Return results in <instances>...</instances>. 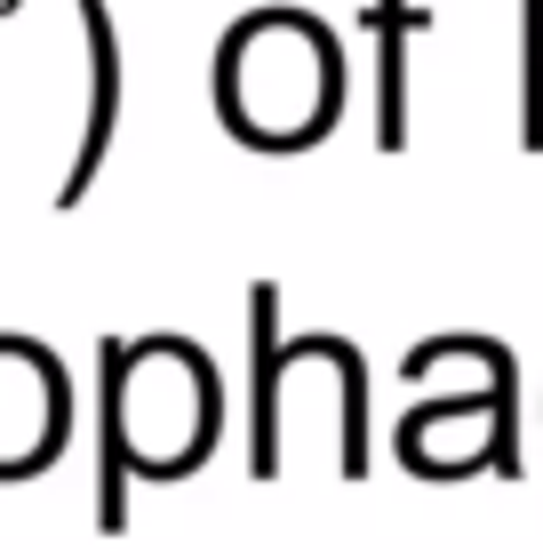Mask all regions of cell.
I'll return each mask as SVG.
<instances>
[]
</instances>
